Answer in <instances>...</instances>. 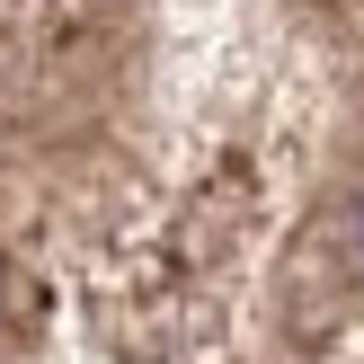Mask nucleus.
Returning a JSON list of instances; mask_svg holds the SVG:
<instances>
[{"label": "nucleus", "mask_w": 364, "mask_h": 364, "mask_svg": "<svg viewBox=\"0 0 364 364\" xmlns=\"http://www.w3.org/2000/svg\"><path fill=\"white\" fill-rule=\"evenodd\" d=\"M0 364H364V0H0Z\"/></svg>", "instance_id": "nucleus-1"}]
</instances>
